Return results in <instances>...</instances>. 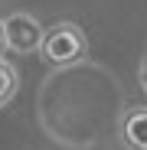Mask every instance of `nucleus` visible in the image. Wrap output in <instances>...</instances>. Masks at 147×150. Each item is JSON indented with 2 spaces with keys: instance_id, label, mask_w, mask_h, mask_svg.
I'll use <instances>...</instances> for the list:
<instances>
[{
  "instance_id": "nucleus-3",
  "label": "nucleus",
  "mask_w": 147,
  "mask_h": 150,
  "mask_svg": "<svg viewBox=\"0 0 147 150\" xmlns=\"http://www.w3.org/2000/svg\"><path fill=\"white\" fill-rule=\"evenodd\" d=\"M121 134H124V144L131 150H147V108H131L124 114Z\"/></svg>"
},
{
  "instance_id": "nucleus-6",
  "label": "nucleus",
  "mask_w": 147,
  "mask_h": 150,
  "mask_svg": "<svg viewBox=\"0 0 147 150\" xmlns=\"http://www.w3.org/2000/svg\"><path fill=\"white\" fill-rule=\"evenodd\" d=\"M144 88H147V69H144Z\"/></svg>"
},
{
  "instance_id": "nucleus-4",
  "label": "nucleus",
  "mask_w": 147,
  "mask_h": 150,
  "mask_svg": "<svg viewBox=\"0 0 147 150\" xmlns=\"http://www.w3.org/2000/svg\"><path fill=\"white\" fill-rule=\"evenodd\" d=\"M20 88V79H16V69L7 62V59H0V108L10 105V98L16 95Z\"/></svg>"
},
{
  "instance_id": "nucleus-1",
  "label": "nucleus",
  "mask_w": 147,
  "mask_h": 150,
  "mask_svg": "<svg viewBox=\"0 0 147 150\" xmlns=\"http://www.w3.org/2000/svg\"><path fill=\"white\" fill-rule=\"evenodd\" d=\"M39 52L53 65L69 69V65L82 62V56H85V33L75 26V23H56V26L46 30Z\"/></svg>"
},
{
  "instance_id": "nucleus-5",
  "label": "nucleus",
  "mask_w": 147,
  "mask_h": 150,
  "mask_svg": "<svg viewBox=\"0 0 147 150\" xmlns=\"http://www.w3.org/2000/svg\"><path fill=\"white\" fill-rule=\"evenodd\" d=\"M7 49V33H4V20H0V52Z\"/></svg>"
},
{
  "instance_id": "nucleus-2",
  "label": "nucleus",
  "mask_w": 147,
  "mask_h": 150,
  "mask_svg": "<svg viewBox=\"0 0 147 150\" xmlns=\"http://www.w3.org/2000/svg\"><path fill=\"white\" fill-rule=\"evenodd\" d=\"M4 33H7V49L13 52H39L43 49V26L30 13H13L4 20Z\"/></svg>"
}]
</instances>
